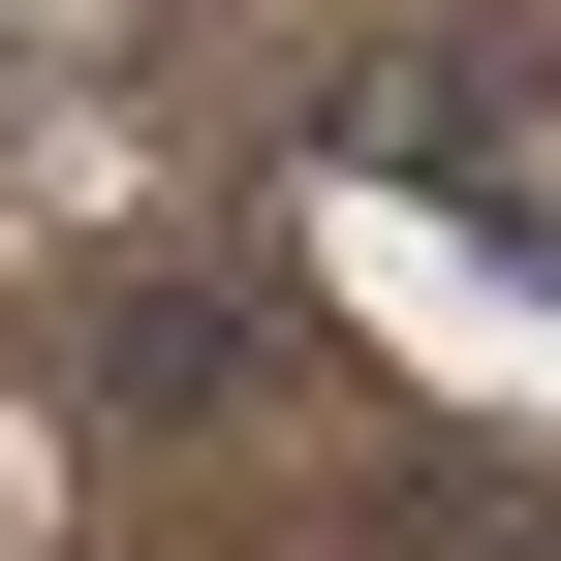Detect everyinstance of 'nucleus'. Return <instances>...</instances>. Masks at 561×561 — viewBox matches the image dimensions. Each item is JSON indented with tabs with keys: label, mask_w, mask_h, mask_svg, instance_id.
Instances as JSON below:
<instances>
[{
	"label": "nucleus",
	"mask_w": 561,
	"mask_h": 561,
	"mask_svg": "<svg viewBox=\"0 0 561 561\" xmlns=\"http://www.w3.org/2000/svg\"><path fill=\"white\" fill-rule=\"evenodd\" d=\"M437 561H561V468H437Z\"/></svg>",
	"instance_id": "nucleus-2"
},
{
	"label": "nucleus",
	"mask_w": 561,
	"mask_h": 561,
	"mask_svg": "<svg viewBox=\"0 0 561 561\" xmlns=\"http://www.w3.org/2000/svg\"><path fill=\"white\" fill-rule=\"evenodd\" d=\"M62 375H94L125 437H250V405H280V280H250V250H94Z\"/></svg>",
	"instance_id": "nucleus-1"
}]
</instances>
